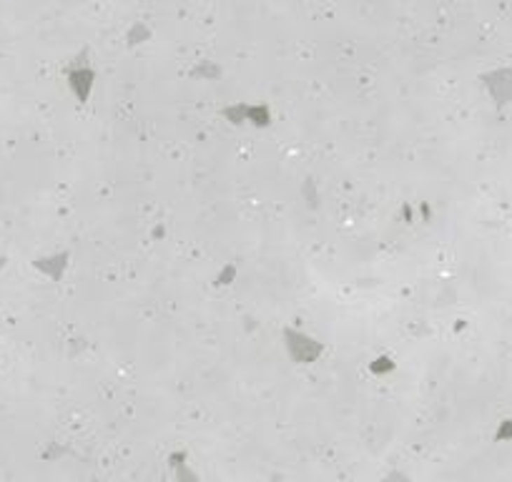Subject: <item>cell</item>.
Masks as SVG:
<instances>
[{
	"mask_svg": "<svg viewBox=\"0 0 512 482\" xmlns=\"http://www.w3.org/2000/svg\"><path fill=\"white\" fill-rule=\"evenodd\" d=\"M497 440H512V420L502 422L500 432H497Z\"/></svg>",
	"mask_w": 512,
	"mask_h": 482,
	"instance_id": "1",
	"label": "cell"
}]
</instances>
